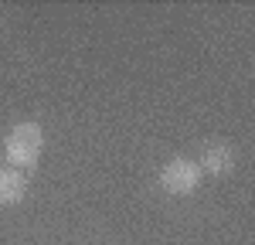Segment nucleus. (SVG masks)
Returning <instances> with one entry per match:
<instances>
[{
  "label": "nucleus",
  "mask_w": 255,
  "mask_h": 245,
  "mask_svg": "<svg viewBox=\"0 0 255 245\" xmlns=\"http://www.w3.org/2000/svg\"><path fill=\"white\" fill-rule=\"evenodd\" d=\"M3 150L14 167H34L41 160V150H44V133H41L38 122H17L7 140H3Z\"/></svg>",
  "instance_id": "nucleus-1"
},
{
  "label": "nucleus",
  "mask_w": 255,
  "mask_h": 245,
  "mask_svg": "<svg viewBox=\"0 0 255 245\" xmlns=\"http://www.w3.org/2000/svg\"><path fill=\"white\" fill-rule=\"evenodd\" d=\"M197 184H201V167L187 157H174L170 163H163L160 170V187L174 198H184V194H194Z\"/></svg>",
  "instance_id": "nucleus-2"
},
{
  "label": "nucleus",
  "mask_w": 255,
  "mask_h": 245,
  "mask_svg": "<svg viewBox=\"0 0 255 245\" xmlns=\"http://www.w3.org/2000/svg\"><path fill=\"white\" fill-rule=\"evenodd\" d=\"M204 174H211V177H225V174H232L235 170V150L228 146V143H211L208 150H204V157L197 163Z\"/></svg>",
  "instance_id": "nucleus-3"
},
{
  "label": "nucleus",
  "mask_w": 255,
  "mask_h": 245,
  "mask_svg": "<svg viewBox=\"0 0 255 245\" xmlns=\"http://www.w3.org/2000/svg\"><path fill=\"white\" fill-rule=\"evenodd\" d=\"M27 194V177L20 170H0V204H17Z\"/></svg>",
  "instance_id": "nucleus-4"
}]
</instances>
